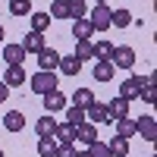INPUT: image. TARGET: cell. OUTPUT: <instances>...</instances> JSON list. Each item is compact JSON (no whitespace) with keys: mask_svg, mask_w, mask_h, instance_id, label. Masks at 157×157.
Listing matches in <instances>:
<instances>
[{"mask_svg":"<svg viewBox=\"0 0 157 157\" xmlns=\"http://www.w3.org/2000/svg\"><path fill=\"white\" fill-rule=\"evenodd\" d=\"M0 157H6V154H3V151H0Z\"/></svg>","mask_w":157,"mask_h":157,"instance_id":"cell-38","label":"cell"},{"mask_svg":"<svg viewBox=\"0 0 157 157\" xmlns=\"http://www.w3.org/2000/svg\"><path fill=\"white\" fill-rule=\"evenodd\" d=\"M75 157H91V154H88V151H78V154H75Z\"/></svg>","mask_w":157,"mask_h":157,"instance_id":"cell-35","label":"cell"},{"mask_svg":"<svg viewBox=\"0 0 157 157\" xmlns=\"http://www.w3.org/2000/svg\"><path fill=\"white\" fill-rule=\"evenodd\" d=\"M110 25H116V29H126V25H132V13H129L126 6L110 10Z\"/></svg>","mask_w":157,"mask_h":157,"instance_id":"cell-19","label":"cell"},{"mask_svg":"<svg viewBox=\"0 0 157 157\" xmlns=\"http://www.w3.org/2000/svg\"><path fill=\"white\" fill-rule=\"evenodd\" d=\"M94 3H107V0H94Z\"/></svg>","mask_w":157,"mask_h":157,"instance_id":"cell-37","label":"cell"},{"mask_svg":"<svg viewBox=\"0 0 157 157\" xmlns=\"http://www.w3.org/2000/svg\"><path fill=\"white\" fill-rule=\"evenodd\" d=\"M0 44H3V25H0Z\"/></svg>","mask_w":157,"mask_h":157,"instance_id":"cell-36","label":"cell"},{"mask_svg":"<svg viewBox=\"0 0 157 157\" xmlns=\"http://www.w3.org/2000/svg\"><path fill=\"white\" fill-rule=\"evenodd\" d=\"M113 47L116 44H110V41H98L94 44V60H110L113 57Z\"/></svg>","mask_w":157,"mask_h":157,"instance_id":"cell-31","label":"cell"},{"mask_svg":"<svg viewBox=\"0 0 157 157\" xmlns=\"http://www.w3.org/2000/svg\"><path fill=\"white\" fill-rule=\"evenodd\" d=\"M54 129H57V120H54V113H44L41 120L35 123V132H38V138H54Z\"/></svg>","mask_w":157,"mask_h":157,"instance_id":"cell-12","label":"cell"},{"mask_svg":"<svg viewBox=\"0 0 157 157\" xmlns=\"http://www.w3.org/2000/svg\"><path fill=\"white\" fill-rule=\"evenodd\" d=\"M75 132H78L75 141H82V145H94V141H98V126L88 123V120H85L82 126H75Z\"/></svg>","mask_w":157,"mask_h":157,"instance_id":"cell-13","label":"cell"},{"mask_svg":"<svg viewBox=\"0 0 157 157\" xmlns=\"http://www.w3.org/2000/svg\"><path fill=\"white\" fill-rule=\"evenodd\" d=\"M88 22H91L94 32H107L110 29V6L107 3H94L91 13H88Z\"/></svg>","mask_w":157,"mask_h":157,"instance_id":"cell-2","label":"cell"},{"mask_svg":"<svg viewBox=\"0 0 157 157\" xmlns=\"http://www.w3.org/2000/svg\"><path fill=\"white\" fill-rule=\"evenodd\" d=\"M44 47H47V44H44V35H41V32H29V35H25V41H22V50H25V54H41Z\"/></svg>","mask_w":157,"mask_h":157,"instance_id":"cell-11","label":"cell"},{"mask_svg":"<svg viewBox=\"0 0 157 157\" xmlns=\"http://www.w3.org/2000/svg\"><path fill=\"white\" fill-rule=\"evenodd\" d=\"M145 82H148L145 75H129L126 82L120 85V98H126V101H132V98H138V94H141V88H145Z\"/></svg>","mask_w":157,"mask_h":157,"instance_id":"cell-4","label":"cell"},{"mask_svg":"<svg viewBox=\"0 0 157 157\" xmlns=\"http://www.w3.org/2000/svg\"><path fill=\"white\" fill-rule=\"evenodd\" d=\"M13 16H32V0H10Z\"/></svg>","mask_w":157,"mask_h":157,"instance_id":"cell-30","label":"cell"},{"mask_svg":"<svg viewBox=\"0 0 157 157\" xmlns=\"http://www.w3.org/2000/svg\"><path fill=\"white\" fill-rule=\"evenodd\" d=\"M66 94H60V91H50V94H44V110L47 113H57V110H66Z\"/></svg>","mask_w":157,"mask_h":157,"instance_id":"cell-16","label":"cell"},{"mask_svg":"<svg viewBox=\"0 0 157 157\" xmlns=\"http://www.w3.org/2000/svg\"><path fill=\"white\" fill-rule=\"evenodd\" d=\"M35 57H38V66H41L44 72H54V69H57V63H60V57H63V54H57V50H54V47H44V50H41V54H35Z\"/></svg>","mask_w":157,"mask_h":157,"instance_id":"cell-8","label":"cell"},{"mask_svg":"<svg viewBox=\"0 0 157 157\" xmlns=\"http://www.w3.org/2000/svg\"><path fill=\"white\" fill-rule=\"evenodd\" d=\"M107 148H110V154H113V157H129V141H126V138H120V135H113Z\"/></svg>","mask_w":157,"mask_h":157,"instance_id":"cell-26","label":"cell"},{"mask_svg":"<svg viewBox=\"0 0 157 157\" xmlns=\"http://www.w3.org/2000/svg\"><path fill=\"white\" fill-rule=\"evenodd\" d=\"M6 88H19L22 82H29V75H25V69L22 66H6V72H3V78H0Z\"/></svg>","mask_w":157,"mask_h":157,"instance_id":"cell-9","label":"cell"},{"mask_svg":"<svg viewBox=\"0 0 157 157\" xmlns=\"http://www.w3.org/2000/svg\"><path fill=\"white\" fill-rule=\"evenodd\" d=\"M69 3V19L75 22V19H88V3L85 0H66Z\"/></svg>","mask_w":157,"mask_h":157,"instance_id":"cell-25","label":"cell"},{"mask_svg":"<svg viewBox=\"0 0 157 157\" xmlns=\"http://www.w3.org/2000/svg\"><path fill=\"white\" fill-rule=\"evenodd\" d=\"M113 75L116 69L110 60H94V82H113Z\"/></svg>","mask_w":157,"mask_h":157,"instance_id":"cell-15","label":"cell"},{"mask_svg":"<svg viewBox=\"0 0 157 157\" xmlns=\"http://www.w3.org/2000/svg\"><path fill=\"white\" fill-rule=\"evenodd\" d=\"M107 116H110V123H116V120H126V116H129V101L116 94V98L107 104Z\"/></svg>","mask_w":157,"mask_h":157,"instance_id":"cell-6","label":"cell"},{"mask_svg":"<svg viewBox=\"0 0 157 157\" xmlns=\"http://www.w3.org/2000/svg\"><path fill=\"white\" fill-rule=\"evenodd\" d=\"M135 135H141L145 141L154 145V138H157V123H154V116H141V120H135Z\"/></svg>","mask_w":157,"mask_h":157,"instance_id":"cell-5","label":"cell"},{"mask_svg":"<svg viewBox=\"0 0 157 157\" xmlns=\"http://www.w3.org/2000/svg\"><path fill=\"white\" fill-rule=\"evenodd\" d=\"M57 69H60L63 75H78V69H82V63H78V60H75V57L69 54V57H60Z\"/></svg>","mask_w":157,"mask_h":157,"instance_id":"cell-21","label":"cell"},{"mask_svg":"<svg viewBox=\"0 0 157 157\" xmlns=\"http://www.w3.org/2000/svg\"><path fill=\"white\" fill-rule=\"evenodd\" d=\"M78 151H75V145H57V154L54 157H75Z\"/></svg>","mask_w":157,"mask_h":157,"instance_id":"cell-33","label":"cell"},{"mask_svg":"<svg viewBox=\"0 0 157 157\" xmlns=\"http://www.w3.org/2000/svg\"><path fill=\"white\" fill-rule=\"evenodd\" d=\"M66 123H69V126H82V123H85V110L66 104Z\"/></svg>","mask_w":157,"mask_h":157,"instance_id":"cell-29","label":"cell"},{"mask_svg":"<svg viewBox=\"0 0 157 157\" xmlns=\"http://www.w3.org/2000/svg\"><path fill=\"white\" fill-rule=\"evenodd\" d=\"M110 63H113V69H132V66H135V50L129 47V44H123V47H113V57H110Z\"/></svg>","mask_w":157,"mask_h":157,"instance_id":"cell-3","label":"cell"},{"mask_svg":"<svg viewBox=\"0 0 157 157\" xmlns=\"http://www.w3.org/2000/svg\"><path fill=\"white\" fill-rule=\"evenodd\" d=\"M0 57L6 60V66H22V60H25V50H22V44H6Z\"/></svg>","mask_w":157,"mask_h":157,"instance_id":"cell-14","label":"cell"},{"mask_svg":"<svg viewBox=\"0 0 157 157\" xmlns=\"http://www.w3.org/2000/svg\"><path fill=\"white\" fill-rule=\"evenodd\" d=\"M113 126H116V135H120V138H126V141L135 135V120H129V116H126V120H116Z\"/></svg>","mask_w":157,"mask_h":157,"instance_id":"cell-24","label":"cell"},{"mask_svg":"<svg viewBox=\"0 0 157 157\" xmlns=\"http://www.w3.org/2000/svg\"><path fill=\"white\" fill-rule=\"evenodd\" d=\"M6 98H10V88H6V85H3V82H0V104H3V101H6Z\"/></svg>","mask_w":157,"mask_h":157,"instance_id":"cell-34","label":"cell"},{"mask_svg":"<svg viewBox=\"0 0 157 157\" xmlns=\"http://www.w3.org/2000/svg\"><path fill=\"white\" fill-rule=\"evenodd\" d=\"M85 120H88V123H94V126H104V123H110V116H107V104L94 101V104H91V107L85 110Z\"/></svg>","mask_w":157,"mask_h":157,"instance_id":"cell-7","label":"cell"},{"mask_svg":"<svg viewBox=\"0 0 157 157\" xmlns=\"http://www.w3.org/2000/svg\"><path fill=\"white\" fill-rule=\"evenodd\" d=\"M72 57H75L78 63H85V60H94V41H78Z\"/></svg>","mask_w":157,"mask_h":157,"instance_id":"cell-22","label":"cell"},{"mask_svg":"<svg viewBox=\"0 0 157 157\" xmlns=\"http://www.w3.org/2000/svg\"><path fill=\"white\" fill-rule=\"evenodd\" d=\"M29 19H32V32H41V35L50 29V22H54V19L47 16V10H44V13H32Z\"/></svg>","mask_w":157,"mask_h":157,"instance_id":"cell-23","label":"cell"},{"mask_svg":"<svg viewBox=\"0 0 157 157\" xmlns=\"http://www.w3.org/2000/svg\"><path fill=\"white\" fill-rule=\"evenodd\" d=\"M91 32H94V29H91L88 19H75V22H72V38H75V41H88Z\"/></svg>","mask_w":157,"mask_h":157,"instance_id":"cell-20","label":"cell"},{"mask_svg":"<svg viewBox=\"0 0 157 157\" xmlns=\"http://www.w3.org/2000/svg\"><path fill=\"white\" fill-rule=\"evenodd\" d=\"M88 154H91V157H113V154H110V148L104 145V141H94V145H88Z\"/></svg>","mask_w":157,"mask_h":157,"instance_id":"cell-32","label":"cell"},{"mask_svg":"<svg viewBox=\"0 0 157 157\" xmlns=\"http://www.w3.org/2000/svg\"><path fill=\"white\" fill-rule=\"evenodd\" d=\"M91 104H94V91H91V88H75V94H72V107L88 110Z\"/></svg>","mask_w":157,"mask_h":157,"instance_id":"cell-17","label":"cell"},{"mask_svg":"<svg viewBox=\"0 0 157 157\" xmlns=\"http://www.w3.org/2000/svg\"><path fill=\"white\" fill-rule=\"evenodd\" d=\"M3 126H6V132H22V129H25V116L19 110H10L3 116Z\"/></svg>","mask_w":157,"mask_h":157,"instance_id":"cell-18","label":"cell"},{"mask_svg":"<svg viewBox=\"0 0 157 157\" xmlns=\"http://www.w3.org/2000/svg\"><path fill=\"white\" fill-rule=\"evenodd\" d=\"M47 16L50 19H69V3H66V0H54L50 10H47Z\"/></svg>","mask_w":157,"mask_h":157,"instance_id":"cell-27","label":"cell"},{"mask_svg":"<svg viewBox=\"0 0 157 157\" xmlns=\"http://www.w3.org/2000/svg\"><path fill=\"white\" fill-rule=\"evenodd\" d=\"M29 82H32V91H35L38 98H44V94H50V91H57V75H54V72L38 69V72L29 78Z\"/></svg>","mask_w":157,"mask_h":157,"instance_id":"cell-1","label":"cell"},{"mask_svg":"<svg viewBox=\"0 0 157 157\" xmlns=\"http://www.w3.org/2000/svg\"><path fill=\"white\" fill-rule=\"evenodd\" d=\"M75 126H69V123H57V129H54V138H57V145H75Z\"/></svg>","mask_w":157,"mask_h":157,"instance_id":"cell-10","label":"cell"},{"mask_svg":"<svg viewBox=\"0 0 157 157\" xmlns=\"http://www.w3.org/2000/svg\"><path fill=\"white\" fill-rule=\"evenodd\" d=\"M57 154V138H38V157H54Z\"/></svg>","mask_w":157,"mask_h":157,"instance_id":"cell-28","label":"cell"}]
</instances>
